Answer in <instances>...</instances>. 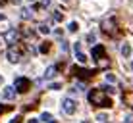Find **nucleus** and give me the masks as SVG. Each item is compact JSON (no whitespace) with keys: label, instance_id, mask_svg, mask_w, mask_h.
Here are the masks:
<instances>
[{"label":"nucleus","instance_id":"obj_1","mask_svg":"<svg viewBox=\"0 0 133 123\" xmlns=\"http://www.w3.org/2000/svg\"><path fill=\"white\" fill-rule=\"evenodd\" d=\"M104 92H106L104 89H93L89 92V102L93 106H98V108H110L112 106V100L104 96Z\"/></svg>","mask_w":133,"mask_h":123},{"label":"nucleus","instance_id":"obj_2","mask_svg":"<svg viewBox=\"0 0 133 123\" xmlns=\"http://www.w3.org/2000/svg\"><path fill=\"white\" fill-rule=\"evenodd\" d=\"M14 86L17 89V92H27V90H29V86H31V83H29V79H27V77H16Z\"/></svg>","mask_w":133,"mask_h":123},{"label":"nucleus","instance_id":"obj_3","mask_svg":"<svg viewBox=\"0 0 133 123\" xmlns=\"http://www.w3.org/2000/svg\"><path fill=\"white\" fill-rule=\"evenodd\" d=\"M71 73L75 75V77H79V79H89V77H93V75H95L93 71L85 69V67H77V66H73V67H71Z\"/></svg>","mask_w":133,"mask_h":123},{"label":"nucleus","instance_id":"obj_4","mask_svg":"<svg viewBox=\"0 0 133 123\" xmlns=\"http://www.w3.org/2000/svg\"><path fill=\"white\" fill-rule=\"evenodd\" d=\"M6 56H8V60L14 62V63H17V62L21 60V52H19V50H17L16 46H10V48H8Z\"/></svg>","mask_w":133,"mask_h":123},{"label":"nucleus","instance_id":"obj_5","mask_svg":"<svg viewBox=\"0 0 133 123\" xmlns=\"http://www.w3.org/2000/svg\"><path fill=\"white\" fill-rule=\"evenodd\" d=\"M62 108H64V112H66V113H70V115H71V113H75V102H73V100L71 98H64V102H62Z\"/></svg>","mask_w":133,"mask_h":123},{"label":"nucleus","instance_id":"obj_6","mask_svg":"<svg viewBox=\"0 0 133 123\" xmlns=\"http://www.w3.org/2000/svg\"><path fill=\"white\" fill-rule=\"evenodd\" d=\"M102 31H104V33L114 35V31H116V21H114V19H104L102 21Z\"/></svg>","mask_w":133,"mask_h":123},{"label":"nucleus","instance_id":"obj_7","mask_svg":"<svg viewBox=\"0 0 133 123\" xmlns=\"http://www.w3.org/2000/svg\"><path fill=\"white\" fill-rule=\"evenodd\" d=\"M16 92H17V89H16V86H4L2 96L6 98V100H14V98H16Z\"/></svg>","mask_w":133,"mask_h":123},{"label":"nucleus","instance_id":"obj_8","mask_svg":"<svg viewBox=\"0 0 133 123\" xmlns=\"http://www.w3.org/2000/svg\"><path fill=\"white\" fill-rule=\"evenodd\" d=\"M4 39H6V42H16V40L19 39V33H17L16 29H8L6 33H4Z\"/></svg>","mask_w":133,"mask_h":123},{"label":"nucleus","instance_id":"obj_9","mask_svg":"<svg viewBox=\"0 0 133 123\" xmlns=\"http://www.w3.org/2000/svg\"><path fill=\"white\" fill-rule=\"evenodd\" d=\"M102 56H104V46H102V44L93 46V60H100Z\"/></svg>","mask_w":133,"mask_h":123},{"label":"nucleus","instance_id":"obj_10","mask_svg":"<svg viewBox=\"0 0 133 123\" xmlns=\"http://www.w3.org/2000/svg\"><path fill=\"white\" fill-rule=\"evenodd\" d=\"M56 71H58V67H56V66H50V67H46V71H44V79H46V81L54 79V77L58 75Z\"/></svg>","mask_w":133,"mask_h":123},{"label":"nucleus","instance_id":"obj_11","mask_svg":"<svg viewBox=\"0 0 133 123\" xmlns=\"http://www.w3.org/2000/svg\"><path fill=\"white\" fill-rule=\"evenodd\" d=\"M122 56H123V58H129V56H131V46H129L127 42L122 46Z\"/></svg>","mask_w":133,"mask_h":123},{"label":"nucleus","instance_id":"obj_12","mask_svg":"<svg viewBox=\"0 0 133 123\" xmlns=\"http://www.w3.org/2000/svg\"><path fill=\"white\" fill-rule=\"evenodd\" d=\"M75 58H77V62H81V63H85V62H87V56H85L83 52H81V50H77V52H75Z\"/></svg>","mask_w":133,"mask_h":123},{"label":"nucleus","instance_id":"obj_13","mask_svg":"<svg viewBox=\"0 0 133 123\" xmlns=\"http://www.w3.org/2000/svg\"><path fill=\"white\" fill-rule=\"evenodd\" d=\"M21 17H23V19H31V17H33V12L23 8V10H21Z\"/></svg>","mask_w":133,"mask_h":123},{"label":"nucleus","instance_id":"obj_14","mask_svg":"<svg viewBox=\"0 0 133 123\" xmlns=\"http://www.w3.org/2000/svg\"><path fill=\"white\" fill-rule=\"evenodd\" d=\"M39 33L48 35V33H50V27H48V25H44V23H41V25H39Z\"/></svg>","mask_w":133,"mask_h":123},{"label":"nucleus","instance_id":"obj_15","mask_svg":"<svg viewBox=\"0 0 133 123\" xmlns=\"http://www.w3.org/2000/svg\"><path fill=\"white\" fill-rule=\"evenodd\" d=\"M77 29H79V25H77V23H75V21H71V23H70V25H68V31H70V33H75V31H77Z\"/></svg>","mask_w":133,"mask_h":123},{"label":"nucleus","instance_id":"obj_16","mask_svg":"<svg viewBox=\"0 0 133 123\" xmlns=\"http://www.w3.org/2000/svg\"><path fill=\"white\" fill-rule=\"evenodd\" d=\"M41 119H43L44 123H48L50 119H52V115H50V113H48V112H43V113H41Z\"/></svg>","mask_w":133,"mask_h":123},{"label":"nucleus","instance_id":"obj_17","mask_svg":"<svg viewBox=\"0 0 133 123\" xmlns=\"http://www.w3.org/2000/svg\"><path fill=\"white\" fill-rule=\"evenodd\" d=\"M97 121H98V123H106V121H108V115H106V113H98V115H97Z\"/></svg>","mask_w":133,"mask_h":123},{"label":"nucleus","instance_id":"obj_18","mask_svg":"<svg viewBox=\"0 0 133 123\" xmlns=\"http://www.w3.org/2000/svg\"><path fill=\"white\" fill-rule=\"evenodd\" d=\"M39 50H41L43 54H44V52H48V50H50V42H43V44H41V48H39Z\"/></svg>","mask_w":133,"mask_h":123},{"label":"nucleus","instance_id":"obj_19","mask_svg":"<svg viewBox=\"0 0 133 123\" xmlns=\"http://www.w3.org/2000/svg\"><path fill=\"white\" fill-rule=\"evenodd\" d=\"M106 81L108 83H116V77H114L112 73H106Z\"/></svg>","mask_w":133,"mask_h":123},{"label":"nucleus","instance_id":"obj_20","mask_svg":"<svg viewBox=\"0 0 133 123\" xmlns=\"http://www.w3.org/2000/svg\"><path fill=\"white\" fill-rule=\"evenodd\" d=\"M60 46H62V52H68V40H62Z\"/></svg>","mask_w":133,"mask_h":123},{"label":"nucleus","instance_id":"obj_21","mask_svg":"<svg viewBox=\"0 0 133 123\" xmlns=\"http://www.w3.org/2000/svg\"><path fill=\"white\" fill-rule=\"evenodd\" d=\"M62 17H64V16H62L60 12H54V19H56V21H62Z\"/></svg>","mask_w":133,"mask_h":123},{"label":"nucleus","instance_id":"obj_22","mask_svg":"<svg viewBox=\"0 0 133 123\" xmlns=\"http://www.w3.org/2000/svg\"><path fill=\"white\" fill-rule=\"evenodd\" d=\"M102 89L106 90V92H116V89H114V86H108V85H106V86H102Z\"/></svg>","mask_w":133,"mask_h":123},{"label":"nucleus","instance_id":"obj_23","mask_svg":"<svg viewBox=\"0 0 133 123\" xmlns=\"http://www.w3.org/2000/svg\"><path fill=\"white\" fill-rule=\"evenodd\" d=\"M87 40H91V44H93V40H95V33H89V35H87Z\"/></svg>","mask_w":133,"mask_h":123},{"label":"nucleus","instance_id":"obj_24","mask_svg":"<svg viewBox=\"0 0 133 123\" xmlns=\"http://www.w3.org/2000/svg\"><path fill=\"white\" fill-rule=\"evenodd\" d=\"M50 89H52V90H58V89H62V86L58 85V83H52V85H50Z\"/></svg>","mask_w":133,"mask_h":123},{"label":"nucleus","instance_id":"obj_25","mask_svg":"<svg viewBox=\"0 0 133 123\" xmlns=\"http://www.w3.org/2000/svg\"><path fill=\"white\" fill-rule=\"evenodd\" d=\"M41 6H50V0H43V2H41Z\"/></svg>","mask_w":133,"mask_h":123},{"label":"nucleus","instance_id":"obj_26","mask_svg":"<svg viewBox=\"0 0 133 123\" xmlns=\"http://www.w3.org/2000/svg\"><path fill=\"white\" fill-rule=\"evenodd\" d=\"M10 123H19V117H14V119H12Z\"/></svg>","mask_w":133,"mask_h":123},{"label":"nucleus","instance_id":"obj_27","mask_svg":"<svg viewBox=\"0 0 133 123\" xmlns=\"http://www.w3.org/2000/svg\"><path fill=\"white\" fill-rule=\"evenodd\" d=\"M12 4H16V6H17V4H21V0H12Z\"/></svg>","mask_w":133,"mask_h":123},{"label":"nucleus","instance_id":"obj_28","mask_svg":"<svg viewBox=\"0 0 133 123\" xmlns=\"http://www.w3.org/2000/svg\"><path fill=\"white\" fill-rule=\"evenodd\" d=\"M4 112H6V108H4V106H0V113H4Z\"/></svg>","mask_w":133,"mask_h":123},{"label":"nucleus","instance_id":"obj_29","mask_svg":"<svg viewBox=\"0 0 133 123\" xmlns=\"http://www.w3.org/2000/svg\"><path fill=\"white\" fill-rule=\"evenodd\" d=\"M27 123H39V121H37V119H29V121H27Z\"/></svg>","mask_w":133,"mask_h":123},{"label":"nucleus","instance_id":"obj_30","mask_svg":"<svg viewBox=\"0 0 133 123\" xmlns=\"http://www.w3.org/2000/svg\"><path fill=\"white\" fill-rule=\"evenodd\" d=\"M4 19V13H0V21H2Z\"/></svg>","mask_w":133,"mask_h":123},{"label":"nucleus","instance_id":"obj_31","mask_svg":"<svg viewBox=\"0 0 133 123\" xmlns=\"http://www.w3.org/2000/svg\"><path fill=\"white\" fill-rule=\"evenodd\" d=\"M48 123H56V121H54V119H50V121H48Z\"/></svg>","mask_w":133,"mask_h":123},{"label":"nucleus","instance_id":"obj_32","mask_svg":"<svg viewBox=\"0 0 133 123\" xmlns=\"http://www.w3.org/2000/svg\"><path fill=\"white\" fill-rule=\"evenodd\" d=\"M0 85H2V75H0Z\"/></svg>","mask_w":133,"mask_h":123},{"label":"nucleus","instance_id":"obj_33","mask_svg":"<svg viewBox=\"0 0 133 123\" xmlns=\"http://www.w3.org/2000/svg\"><path fill=\"white\" fill-rule=\"evenodd\" d=\"M131 69H133V62H131Z\"/></svg>","mask_w":133,"mask_h":123},{"label":"nucleus","instance_id":"obj_34","mask_svg":"<svg viewBox=\"0 0 133 123\" xmlns=\"http://www.w3.org/2000/svg\"><path fill=\"white\" fill-rule=\"evenodd\" d=\"M29 2H35V0H29Z\"/></svg>","mask_w":133,"mask_h":123},{"label":"nucleus","instance_id":"obj_35","mask_svg":"<svg viewBox=\"0 0 133 123\" xmlns=\"http://www.w3.org/2000/svg\"><path fill=\"white\" fill-rule=\"evenodd\" d=\"M64 2H66V0H64Z\"/></svg>","mask_w":133,"mask_h":123}]
</instances>
